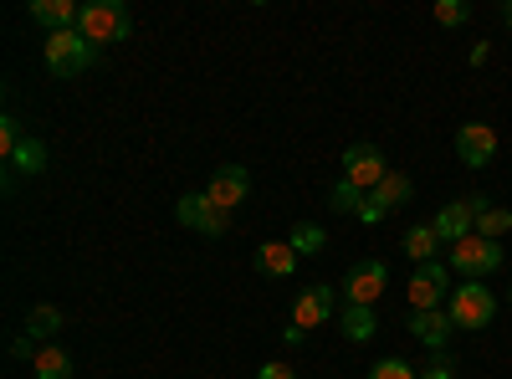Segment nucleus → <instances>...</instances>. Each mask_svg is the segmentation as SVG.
Instances as JSON below:
<instances>
[{"mask_svg": "<svg viewBox=\"0 0 512 379\" xmlns=\"http://www.w3.org/2000/svg\"><path fill=\"white\" fill-rule=\"evenodd\" d=\"M41 57H47V72H52V77H77V72H88V67L98 62V47L72 26V31H47V41H41Z\"/></svg>", "mask_w": 512, "mask_h": 379, "instance_id": "1", "label": "nucleus"}, {"mask_svg": "<svg viewBox=\"0 0 512 379\" xmlns=\"http://www.w3.org/2000/svg\"><path fill=\"white\" fill-rule=\"evenodd\" d=\"M446 313H451L456 328H487L497 318V298H492V287H482V282H461V287H451Z\"/></svg>", "mask_w": 512, "mask_h": 379, "instance_id": "2", "label": "nucleus"}, {"mask_svg": "<svg viewBox=\"0 0 512 379\" xmlns=\"http://www.w3.org/2000/svg\"><path fill=\"white\" fill-rule=\"evenodd\" d=\"M77 31L88 36L93 47H113V41L128 36V11L118 6V0H93V6H82Z\"/></svg>", "mask_w": 512, "mask_h": 379, "instance_id": "3", "label": "nucleus"}, {"mask_svg": "<svg viewBox=\"0 0 512 379\" xmlns=\"http://www.w3.org/2000/svg\"><path fill=\"white\" fill-rule=\"evenodd\" d=\"M451 267H456L466 282H482V277H492V272L502 267V246L472 231L466 241H456V246H451Z\"/></svg>", "mask_w": 512, "mask_h": 379, "instance_id": "4", "label": "nucleus"}, {"mask_svg": "<svg viewBox=\"0 0 512 379\" xmlns=\"http://www.w3.org/2000/svg\"><path fill=\"white\" fill-rule=\"evenodd\" d=\"M410 313H425V308H446V298H451V267L446 262H425V267H415V277H410Z\"/></svg>", "mask_w": 512, "mask_h": 379, "instance_id": "5", "label": "nucleus"}, {"mask_svg": "<svg viewBox=\"0 0 512 379\" xmlns=\"http://www.w3.org/2000/svg\"><path fill=\"white\" fill-rule=\"evenodd\" d=\"M482 210H487L482 195H461V200H451V205L441 210L431 226H436V236H441L446 246H456V241H466V236L477 231V216H482Z\"/></svg>", "mask_w": 512, "mask_h": 379, "instance_id": "6", "label": "nucleus"}, {"mask_svg": "<svg viewBox=\"0 0 512 379\" xmlns=\"http://www.w3.org/2000/svg\"><path fill=\"white\" fill-rule=\"evenodd\" d=\"M384 175H390V164H384V154H379L374 144H349V149H344V180H349L354 190L374 195Z\"/></svg>", "mask_w": 512, "mask_h": 379, "instance_id": "7", "label": "nucleus"}, {"mask_svg": "<svg viewBox=\"0 0 512 379\" xmlns=\"http://www.w3.org/2000/svg\"><path fill=\"white\" fill-rule=\"evenodd\" d=\"M456 154L466 170H482V164L497 159V129L492 123H461L456 129Z\"/></svg>", "mask_w": 512, "mask_h": 379, "instance_id": "8", "label": "nucleus"}, {"mask_svg": "<svg viewBox=\"0 0 512 379\" xmlns=\"http://www.w3.org/2000/svg\"><path fill=\"white\" fill-rule=\"evenodd\" d=\"M175 216H180V226H190V231H200V236H226V226H231L226 210L210 205L205 195H185V200L175 205Z\"/></svg>", "mask_w": 512, "mask_h": 379, "instance_id": "9", "label": "nucleus"}, {"mask_svg": "<svg viewBox=\"0 0 512 379\" xmlns=\"http://www.w3.org/2000/svg\"><path fill=\"white\" fill-rule=\"evenodd\" d=\"M384 287H390V267H384V262H359V267L344 277V298L359 303V308H374Z\"/></svg>", "mask_w": 512, "mask_h": 379, "instance_id": "10", "label": "nucleus"}, {"mask_svg": "<svg viewBox=\"0 0 512 379\" xmlns=\"http://www.w3.org/2000/svg\"><path fill=\"white\" fill-rule=\"evenodd\" d=\"M246 190H251V175L241 170V164H221V170L210 175V185H205V200H210V205H221L226 216H231V210L246 200Z\"/></svg>", "mask_w": 512, "mask_h": 379, "instance_id": "11", "label": "nucleus"}, {"mask_svg": "<svg viewBox=\"0 0 512 379\" xmlns=\"http://www.w3.org/2000/svg\"><path fill=\"white\" fill-rule=\"evenodd\" d=\"M328 313H333V287H323V282H313V287H303L297 292V303H292V328H318V323H328Z\"/></svg>", "mask_w": 512, "mask_h": 379, "instance_id": "12", "label": "nucleus"}, {"mask_svg": "<svg viewBox=\"0 0 512 379\" xmlns=\"http://www.w3.org/2000/svg\"><path fill=\"white\" fill-rule=\"evenodd\" d=\"M451 313L446 308H425V313H410V333H415V339L425 344V349H431V354H441L446 349V339H451Z\"/></svg>", "mask_w": 512, "mask_h": 379, "instance_id": "13", "label": "nucleus"}, {"mask_svg": "<svg viewBox=\"0 0 512 379\" xmlns=\"http://www.w3.org/2000/svg\"><path fill=\"white\" fill-rule=\"evenodd\" d=\"M82 16V6H72V0H31V21H41L47 31H72Z\"/></svg>", "mask_w": 512, "mask_h": 379, "instance_id": "14", "label": "nucleus"}, {"mask_svg": "<svg viewBox=\"0 0 512 379\" xmlns=\"http://www.w3.org/2000/svg\"><path fill=\"white\" fill-rule=\"evenodd\" d=\"M292 267H297L292 241H267V246H256V272H267V277H292Z\"/></svg>", "mask_w": 512, "mask_h": 379, "instance_id": "15", "label": "nucleus"}, {"mask_svg": "<svg viewBox=\"0 0 512 379\" xmlns=\"http://www.w3.org/2000/svg\"><path fill=\"white\" fill-rule=\"evenodd\" d=\"M410 195H415V185H410V180H405L400 170H390V175L379 180V190L369 195V205H374V210H384V216H390V210H400V205H405Z\"/></svg>", "mask_w": 512, "mask_h": 379, "instance_id": "16", "label": "nucleus"}, {"mask_svg": "<svg viewBox=\"0 0 512 379\" xmlns=\"http://www.w3.org/2000/svg\"><path fill=\"white\" fill-rule=\"evenodd\" d=\"M338 328H344V339H349V344H369L374 333H379L374 308H359V303H349L344 313H338Z\"/></svg>", "mask_w": 512, "mask_h": 379, "instance_id": "17", "label": "nucleus"}, {"mask_svg": "<svg viewBox=\"0 0 512 379\" xmlns=\"http://www.w3.org/2000/svg\"><path fill=\"white\" fill-rule=\"evenodd\" d=\"M405 251H410L420 267H425V262H436V251H441L436 226H431V221H425V226H410V231H405Z\"/></svg>", "mask_w": 512, "mask_h": 379, "instance_id": "18", "label": "nucleus"}, {"mask_svg": "<svg viewBox=\"0 0 512 379\" xmlns=\"http://www.w3.org/2000/svg\"><path fill=\"white\" fill-rule=\"evenodd\" d=\"M31 369H36V379H72V359H67V349H57V344H47L36 359H31Z\"/></svg>", "mask_w": 512, "mask_h": 379, "instance_id": "19", "label": "nucleus"}, {"mask_svg": "<svg viewBox=\"0 0 512 379\" xmlns=\"http://www.w3.org/2000/svg\"><path fill=\"white\" fill-rule=\"evenodd\" d=\"M287 241H292V251H297V257H318V251L328 246V236H323V226H318V221H297Z\"/></svg>", "mask_w": 512, "mask_h": 379, "instance_id": "20", "label": "nucleus"}, {"mask_svg": "<svg viewBox=\"0 0 512 379\" xmlns=\"http://www.w3.org/2000/svg\"><path fill=\"white\" fill-rule=\"evenodd\" d=\"M57 328H62V308H52V303H36L26 313V333H31V339H52Z\"/></svg>", "mask_w": 512, "mask_h": 379, "instance_id": "21", "label": "nucleus"}, {"mask_svg": "<svg viewBox=\"0 0 512 379\" xmlns=\"http://www.w3.org/2000/svg\"><path fill=\"white\" fill-rule=\"evenodd\" d=\"M11 170H21V175H41V170H47V144H41V139H26V144L11 154Z\"/></svg>", "mask_w": 512, "mask_h": 379, "instance_id": "22", "label": "nucleus"}, {"mask_svg": "<svg viewBox=\"0 0 512 379\" xmlns=\"http://www.w3.org/2000/svg\"><path fill=\"white\" fill-rule=\"evenodd\" d=\"M512 231V210H502V205H487L482 216H477V236H487V241H502Z\"/></svg>", "mask_w": 512, "mask_h": 379, "instance_id": "23", "label": "nucleus"}, {"mask_svg": "<svg viewBox=\"0 0 512 379\" xmlns=\"http://www.w3.org/2000/svg\"><path fill=\"white\" fill-rule=\"evenodd\" d=\"M364 200H369V195H364V190H354L349 180H338V185H333V210H344V216H359Z\"/></svg>", "mask_w": 512, "mask_h": 379, "instance_id": "24", "label": "nucleus"}, {"mask_svg": "<svg viewBox=\"0 0 512 379\" xmlns=\"http://www.w3.org/2000/svg\"><path fill=\"white\" fill-rule=\"evenodd\" d=\"M369 379H420V369L405 364V359H379V364L369 369Z\"/></svg>", "mask_w": 512, "mask_h": 379, "instance_id": "25", "label": "nucleus"}, {"mask_svg": "<svg viewBox=\"0 0 512 379\" xmlns=\"http://www.w3.org/2000/svg\"><path fill=\"white\" fill-rule=\"evenodd\" d=\"M466 16H472V6H466V0H441V6H436V21H441V26H466Z\"/></svg>", "mask_w": 512, "mask_h": 379, "instance_id": "26", "label": "nucleus"}, {"mask_svg": "<svg viewBox=\"0 0 512 379\" xmlns=\"http://www.w3.org/2000/svg\"><path fill=\"white\" fill-rule=\"evenodd\" d=\"M420 379H456V364H451V354L441 349V354H431V364L420 369Z\"/></svg>", "mask_w": 512, "mask_h": 379, "instance_id": "27", "label": "nucleus"}, {"mask_svg": "<svg viewBox=\"0 0 512 379\" xmlns=\"http://www.w3.org/2000/svg\"><path fill=\"white\" fill-rule=\"evenodd\" d=\"M256 379H297V374H292V364H262Z\"/></svg>", "mask_w": 512, "mask_h": 379, "instance_id": "28", "label": "nucleus"}, {"mask_svg": "<svg viewBox=\"0 0 512 379\" xmlns=\"http://www.w3.org/2000/svg\"><path fill=\"white\" fill-rule=\"evenodd\" d=\"M502 21H507V26H512V0H507V6H502Z\"/></svg>", "mask_w": 512, "mask_h": 379, "instance_id": "29", "label": "nucleus"}]
</instances>
